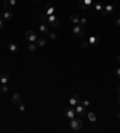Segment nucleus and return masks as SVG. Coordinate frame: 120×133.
I'll return each instance as SVG.
<instances>
[{
	"label": "nucleus",
	"instance_id": "5",
	"mask_svg": "<svg viewBox=\"0 0 120 133\" xmlns=\"http://www.w3.org/2000/svg\"><path fill=\"white\" fill-rule=\"evenodd\" d=\"M25 36H27V39L30 41V42H35V41H37V35H36V32L33 31V30H28L25 32Z\"/></svg>",
	"mask_w": 120,
	"mask_h": 133
},
{
	"label": "nucleus",
	"instance_id": "29",
	"mask_svg": "<svg viewBox=\"0 0 120 133\" xmlns=\"http://www.w3.org/2000/svg\"><path fill=\"white\" fill-rule=\"evenodd\" d=\"M84 4H85L86 6H88V8H89V7L91 6V4H93V0H84Z\"/></svg>",
	"mask_w": 120,
	"mask_h": 133
},
{
	"label": "nucleus",
	"instance_id": "39",
	"mask_svg": "<svg viewBox=\"0 0 120 133\" xmlns=\"http://www.w3.org/2000/svg\"><path fill=\"white\" fill-rule=\"evenodd\" d=\"M37 1H40V0H37Z\"/></svg>",
	"mask_w": 120,
	"mask_h": 133
},
{
	"label": "nucleus",
	"instance_id": "26",
	"mask_svg": "<svg viewBox=\"0 0 120 133\" xmlns=\"http://www.w3.org/2000/svg\"><path fill=\"white\" fill-rule=\"evenodd\" d=\"M81 104H82L83 107H89L90 102H89V100H82V101H81Z\"/></svg>",
	"mask_w": 120,
	"mask_h": 133
},
{
	"label": "nucleus",
	"instance_id": "19",
	"mask_svg": "<svg viewBox=\"0 0 120 133\" xmlns=\"http://www.w3.org/2000/svg\"><path fill=\"white\" fill-rule=\"evenodd\" d=\"M47 19H48V16L46 13L40 14V21H41V23H47Z\"/></svg>",
	"mask_w": 120,
	"mask_h": 133
},
{
	"label": "nucleus",
	"instance_id": "35",
	"mask_svg": "<svg viewBox=\"0 0 120 133\" xmlns=\"http://www.w3.org/2000/svg\"><path fill=\"white\" fill-rule=\"evenodd\" d=\"M118 63H119V64H120V55H119V56H118Z\"/></svg>",
	"mask_w": 120,
	"mask_h": 133
},
{
	"label": "nucleus",
	"instance_id": "25",
	"mask_svg": "<svg viewBox=\"0 0 120 133\" xmlns=\"http://www.w3.org/2000/svg\"><path fill=\"white\" fill-rule=\"evenodd\" d=\"M86 23H88V21H86V18H79V25H82V26H85Z\"/></svg>",
	"mask_w": 120,
	"mask_h": 133
},
{
	"label": "nucleus",
	"instance_id": "7",
	"mask_svg": "<svg viewBox=\"0 0 120 133\" xmlns=\"http://www.w3.org/2000/svg\"><path fill=\"white\" fill-rule=\"evenodd\" d=\"M113 11H114V6H113V5H109V4H108V5H106V6H103L102 16H105V17H106L107 14H108V13H112Z\"/></svg>",
	"mask_w": 120,
	"mask_h": 133
},
{
	"label": "nucleus",
	"instance_id": "18",
	"mask_svg": "<svg viewBox=\"0 0 120 133\" xmlns=\"http://www.w3.org/2000/svg\"><path fill=\"white\" fill-rule=\"evenodd\" d=\"M36 48H37V45H35L34 42H30L28 45V50L30 53H34L35 50H36Z\"/></svg>",
	"mask_w": 120,
	"mask_h": 133
},
{
	"label": "nucleus",
	"instance_id": "12",
	"mask_svg": "<svg viewBox=\"0 0 120 133\" xmlns=\"http://www.w3.org/2000/svg\"><path fill=\"white\" fill-rule=\"evenodd\" d=\"M47 16H51V14H54V7L52 6L51 4H47L46 5V12H45Z\"/></svg>",
	"mask_w": 120,
	"mask_h": 133
},
{
	"label": "nucleus",
	"instance_id": "38",
	"mask_svg": "<svg viewBox=\"0 0 120 133\" xmlns=\"http://www.w3.org/2000/svg\"><path fill=\"white\" fill-rule=\"evenodd\" d=\"M119 104H120V97H119Z\"/></svg>",
	"mask_w": 120,
	"mask_h": 133
},
{
	"label": "nucleus",
	"instance_id": "33",
	"mask_svg": "<svg viewBox=\"0 0 120 133\" xmlns=\"http://www.w3.org/2000/svg\"><path fill=\"white\" fill-rule=\"evenodd\" d=\"M88 45H89L88 42H84V43H83V47H88Z\"/></svg>",
	"mask_w": 120,
	"mask_h": 133
},
{
	"label": "nucleus",
	"instance_id": "16",
	"mask_svg": "<svg viewBox=\"0 0 120 133\" xmlns=\"http://www.w3.org/2000/svg\"><path fill=\"white\" fill-rule=\"evenodd\" d=\"M7 49L10 50L11 53H16L18 50V47L16 43H9V46H7Z\"/></svg>",
	"mask_w": 120,
	"mask_h": 133
},
{
	"label": "nucleus",
	"instance_id": "37",
	"mask_svg": "<svg viewBox=\"0 0 120 133\" xmlns=\"http://www.w3.org/2000/svg\"><path fill=\"white\" fill-rule=\"evenodd\" d=\"M1 17H3V16H1V13H0V18H1Z\"/></svg>",
	"mask_w": 120,
	"mask_h": 133
},
{
	"label": "nucleus",
	"instance_id": "15",
	"mask_svg": "<svg viewBox=\"0 0 120 133\" xmlns=\"http://www.w3.org/2000/svg\"><path fill=\"white\" fill-rule=\"evenodd\" d=\"M0 83L1 84H7L9 83V74L7 73H3L0 76Z\"/></svg>",
	"mask_w": 120,
	"mask_h": 133
},
{
	"label": "nucleus",
	"instance_id": "9",
	"mask_svg": "<svg viewBox=\"0 0 120 133\" xmlns=\"http://www.w3.org/2000/svg\"><path fill=\"white\" fill-rule=\"evenodd\" d=\"M21 98H22V95L19 94V92H14V94L12 95L11 101H12V103H14V104H18V103H21Z\"/></svg>",
	"mask_w": 120,
	"mask_h": 133
},
{
	"label": "nucleus",
	"instance_id": "11",
	"mask_svg": "<svg viewBox=\"0 0 120 133\" xmlns=\"http://www.w3.org/2000/svg\"><path fill=\"white\" fill-rule=\"evenodd\" d=\"M3 18H4V19H6V21H10V19H12V18H13V12H12V11H10V10L5 11V12H4V14H3Z\"/></svg>",
	"mask_w": 120,
	"mask_h": 133
},
{
	"label": "nucleus",
	"instance_id": "24",
	"mask_svg": "<svg viewBox=\"0 0 120 133\" xmlns=\"http://www.w3.org/2000/svg\"><path fill=\"white\" fill-rule=\"evenodd\" d=\"M47 35L49 36V39H51V40H55V39H57V34L53 32V31H51V30L47 32Z\"/></svg>",
	"mask_w": 120,
	"mask_h": 133
},
{
	"label": "nucleus",
	"instance_id": "17",
	"mask_svg": "<svg viewBox=\"0 0 120 133\" xmlns=\"http://www.w3.org/2000/svg\"><path fill=\"white\" fill-rule=\"evenodd\" d=\"M46 45H47V40L43 39V37H41V39L38 37V39H37V46H38V47L43 48V47H45Z\"/></svg>",
	"mask_w": 120,
	"mask_h": 133
},
{
	"label": "nucleus",
	"instance_id": "31",
	"mask_svg": "<svg viewBox=\"0 0 120 133\" xmlns=\"http://www.w3.org/2000/svg\"><path fill=\"white\" fill-rule=\"evenodd\" d=\"M114 24L117 25V26H120V18H118V19H115V22H114Z\"/></svg>",
	"mask_w": 120,
	"mask_h": 133
},
{
	"label": "nucleus",
	"instance_id": "23",
	"mask_svg": "<svg viewBox=\"0 0 120 133\" xmlns=\"http://www.w3.org/2000/svg\"><path fill=\"white\" fill-rule=\"evenodd\" d=\"M95 10H96V11H102V10H103L102 3H96V4H95Z\"/></svg>",
	"mask_w": 120,
	"mask_h": 133
},
{
	"label": "nucleus",
	"instance_id": "13",
	"mask_svg": "<svg viewBox=\"0 0 120 133\" xmlns=\"http://www.w3.org/2000/svg\"><path fill=\"white\" fill-rule=\"evenodd\" d=\"M40 31L43 32V34H47V32L49 31V25H48L47 23H41V25H40Z\"/></svg>",
	"mask_w": 120,
	"mask_h": 133
},
{
	"label": "nucleus",
	"instance_id": "30",
	"mask_svg": "<svg viewBox=\"0 0 120 133\" xmlns=\"http://www.w3.org/2000/svg\"><path fill=\"white\" fill-rule=\"evenodd\" d=\"M115 76H117L118 78H120V67H118L117 70H115Z\"/></svg>",
	"mask_w": 120,
	"mask_h": 133
},
{
	"label": "nucleus",
	"instance_id": "2",
	"mask_svg": "<svg viewBox=\"0 0 120 133\" xmlns=\"http://www.w3.org/2000/svg\"><path fill=\"white\" fill-rule=\"evenodd\" d=\"M47 24L49 25V26H58L59 25V16L58 14H51V16H48Z\"/></svg>",
	"mask_w": 120,
	"mask_h": 133
},
{
	"label": "nucleus",
	"instance_id": "22",
	"mask_svg": "<svg viewBox=\"0 0 120 133\" xmlns=\"http://www.w3.org/2000/svg\"><path fill=\"white\" fill-rule=\"evenodd\" d=\"M99 42V39L97 37H95V36H91L89 39V43L90 45H95V43H97Z\"/></svg>",
	"mask_w": 120,
	"mask_h": 133
},
{
	"label": "nucleus",
	"instance_id": "21",
	"mask_svg": "<svg viewBox=\"0 0 120 133\" xmlns=\"http://www.w3.org/2000/svg\"><path fill=\"white\" fill-rule=\"evenodd\" d=\"M88 118H89V120H90V121H93V122H95V121H96V115L94 114L93 112H90L89 114H88Z\"/></svg>",
	"mask_w": 120,
	"mask_h": 133
},
{
	"label": "nucleus",
	"instance_id": "4",
	"mask_svg": "<svg viewBox=\"0 0 120 133\" xmlns=\"http://www.w3.org/2000/svg\"><path fill=\"white\" fill-rule=\"evenodd\" d=\"M81 101H82V98L79 97V95H77V94H73L72 95V97H70V100H69V102H70V104L71 105L81 104Z\"/></svg>",
	"mask_w": 120,
	"mask_h": 133
},
{
	"label": "nucleus",
	"instance_id": "6",
	"mask_svg": "<svg viewBox=\"0 0 120 133\" xmlns=\"http://www.w3.org/2000/svg\"><path fill=\"white\" fill-rule=\"evenodd\" d=\"M16 0H4V7L6 8V10H11L12 7L16 6Z\"/></svg>",
	"mask_w": 120,
	"mask_h": 133
},
{
	"label": "nucleus",
	"instance_id": "1",
	"mask_svg": "<svg viewBox=\"0 0 120 133\" xmlns=\"http://www.w3.org/2000/svg\"><path fill=\"white\" fill-rule=\"evenodd\" d=\"M70 127H71L72 131H79L83 127L82 119H79V118H76L75 116V118L71 119V121H70Z\"/></svg>",
	"mask_w": 120,
	"mask_h": 133
},
{
	"label": "nucleus",
	"instance_id": "3",
	"mask_svg": "<svg viewBox=\"0 0 120 133\" xmlns=\"http://www.w3.org/2000/svg\"><path fill=\"white\" fill-rule=\"evenodd\" d=\"M72 31H73V34H75L76 37H81V36L84 35V26L77 24V25H75V26H73Z\"/></svg>",
	"mask_w": 120,
	"mask_h": 133
},
{
	"label": "nucleus",
	"instance_id": "36",
	"mask_svg": "<svg viewBox=\"0 0 120 133\" xmlns=\"http://www.w3.org/2000/svg\"><path fill=\"white\" fill-rule=\"evenodd\" d=\"M118 91H119V95H120V85H119V90H118Z\"/></svg>",
	"mask_w": 120,
	"mask_h": 133
},
{
	"label": "nucleus",
	"instance_id": "20",
	"mask_svg": "<svg viewBox=\"0 0 120 133\" xmlns=\"http://www.w3.org/2000/svg\"><path fill=\"white\" fill-rule=\"evenodd\" d=\"M78 6L82 8V10H88V6L84 4V0H79L78 1Z\"/></svg>",
	"mask_w": 120,
	"mask_h": 133
},
{
	"label": "nucleus",
	"instance_id": "32",
	"mask_svg": "<svg viewBox=\"0 0 120 133\" xmlns=\"http://www.w3.org/2000/svg\"><path fill=\"white\" fill-rule=\"evenodd\" d=\"M1 29H4V22H3V19L0 18V30H1Z\"/></svg>",
	"mask_w": 120,
	"mask_h": 133
},
{
	"label": "nucleus",
	"instance_id": "8",
	"mask_svg": "<svg viewBox=\"0 0 120 133\" xmlns=\"http://www.w3.org/2000/svg\"><path fill=\"white\" fill-rule=\"evenodd\" d=\"M65 115L69 118V119H73L76 116V110L72 107H69V108L65 109Z\"/></svg>",
	"mask_w": 120,
	"mask_h": 133
},
{
	"label": "nucleus",
	"instance_id": "14",
	"mask_svg": "<svg viewBox=\"0 0 120 133\" xmlns=\"http://www.w3.org/2000/svg\"><path fill=\"white\" fill-rule=\"evenodd\" d=\"M70 22H71V23H73V24H79V17L78 16H77V14H71V16H70Z\"/></svg>",
	"mask_w": 120,
	"mask_h": 133
},
{
	"label": "nucleus",
	"instance_id": "28",
	"mask_svg": "<svg viewBox=\"0 0 120 133\" xmlns=\"http://www.w3.org/2000/svg\"><path fill=\"white\" fill-rule=\"evenodd\" d=\"M18 109H19L21 112H24V110H25V107H24L23 103H18Z\"/></svg>",
	"mask_w": 120,
	"mask_h": 133
},
{
	"label": "nucleus",
	"instance_id": "27",
	"mask_svg": "<svg viewBox=\"0 0 120 133\" xmlns=\"http://www.w3.org/2000/svg\"><path fill=\"white\" fill-rule=\"evenodd\" d=\"M0 90L3 91V92H7V90H9V88H7V84H3V85H1Z\"/></svg>",
	"mask_w": 120,
	"mask_h": 133
},
{
	"label": "nucleus",
	"instance_id": "34",
	"mask_svg": "<svg viewBox=\"0 0 120 133\" xmlns=\"http://www.w3.org/2000/svg\"><path fill=\"white\" fill-rule=\"evenodd\" d=\"M117 115H118V118H119V119H120V110H119V112H118V114H117Z\"/></svg>",
	"mask_w": 120,
	"mask_h": 133
},
{
	"label": "nucleus",
	"instance_id": "10",
	"mask_svg": "<svg viewBox=\"0 0 120 133\" xmlns=\"http://www.w3.org/2000/svg\"><path fill=\"white\" fill-rule=\"evenodd\" d=\"M76 114H78V115H83V114H85V107H83L82 104H78L76 105Z\"/></svg>",
	"mask_w": 120,
	"mask_h": 133
}]
</instances>
